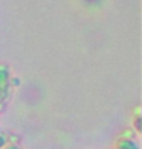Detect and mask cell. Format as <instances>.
I'll use <instances>...</instances> for the list:
<instances>
[{
    "mask_svg": "<svg viewBox=\"0 0 142 149\" xmlns=\"http://www.w3.org/2000/svg\"><path fill=\"white\" fill-rule=\"evenodd\" d=\"M12 93V73L9 65L0 64V108L8 104Z\"/></svg>",
    "mask_w": 142,
    "mask_h": 149,
    "instance_id": "cell-1",
    "label": "cell"
},
{
    "mask_svg": "<svg viewBox=\"0 0 142 149\" xmlns=\"http://www.w3.org/2000/svg\"><path fill=\"white\" fill-rule=\"evenodd\" d=\"M113 149H141L134 134L131 131H125L116 139Z\"/></svg>",
    "mask_w": 142,
    "mask_h": 149,
    "instance_id": "cell-2",
    "label": "cell"
},
{
    "mask_svg": "<svg viewBox=\"0 0 142 149\" xmlns=\"http://www.w3.org/2000/svg\"><path fill=\"white\" fill-rule=\"evenodd\" d=\"M131 122H133L134 132L141 134V131H142V122H141V111H139V108H136V110H134L133 117H131Z\"/></svg>",
    "mask_w": 142,
    "mask_h": 149,
    "instance_id": "cell-3",
    "label": "cell"
},
{
    "mask_svg": "<svg viewBox=\"0 0 142 149\" xmlns=\"http://www.w3.org/2000/svg\"><path fill=\"white\" fill-rule=\"evenodd\" d=\"M8 143H11L9 135H8V134H5V132H0V149H2L3 146H6Z\"/></svg>",
    "mask_w": 142,
    "mask_h": 149,
    "instance_id": "cell-4",
    "label": "cell"
},
{
    "mask_svg": "<svg viewBox=\"0 0 142 149\" xmlns=\"http://www.w3.org/2000/svg\"><path fill=\"white\" fill-rule=\"evenodd\" d=\"M2 149H23V148L20 146V145H17V143H12V141H11V143H8L6 146H3Z\"/></svg>",
    "mask_w": 142,
    "mask_h": 149,
    "instance_id": "cell-5",
    "label": "cell"
}]
</instances>
